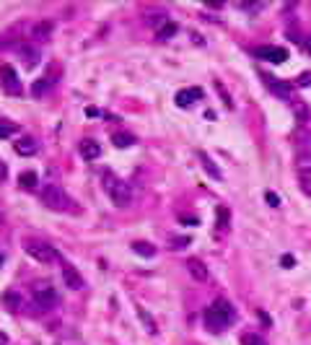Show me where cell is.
Segmentation results:
<instances>
[{"mask_svg":"<svg viewBox=\"0 0 311 345\" xmlns=\"http://www.w3.org/2000/svg\"><path fill=\"white\" fill-rule=\"evenodd\" d=\"M234 319H236V312H234V306L228 304L226 298L213 301V306L205 309V327L210 332H220L223 327H228Z\"/></svg>","mask_w":311,"mask_h":345,"instance_id":"obj_1","label":"cell"},{"mask_svg":"<svg viewBox=\"0 0 311 345\" xmlns=\"http://www.w3.org/2000/svg\"><path fill=\"white\" fill-rule=\"evenodd\" d=\"M42 203H44V208H50L55 213H73L78 208L68 198V192H65L62 187H57V184H47V187L42 189Z\"/></svg>","mask_w":311,"mask_h":345,"instance_id":"obj_2","label":"cell"},{"mask_svg":"<svg viewBox=\"0 0 311 345\" xmlns=\"http://www.w3.org/2000/svg\"><path fill=\"white\" fill-rule=\"evenodd\" d=\"M101 179H104L106 195L112 198V203H114L117 208H127V205H130V200H132V189H130V184H127V182H122L120 177H114L112 171H104Z\"/></svg>","mask_w":311,"mask_h":345,"instance_id":"obj_3","label":"cell"},{"mask_svg":"<svg viewBox=\"0 0 311 345\" xmlns=\"http://www.w3.org/2000/svg\"><path fill=\"white\" fill-rule=\"evenodd\" d=\"M24 252L31 257V260L42 262V265L60 262V252H57L52 244L42 242V239H31V236H26V239H24Z\"/></svg>","mask_w":311,"mask_h":345,"instance_id":"obj_4","label":"cell"},{"mask_svg":"<svg viewBox=\"0 0 311 345\" xmlns=\"http://www.w3.org/2000/svg\"><path fill=\"white\" fill-rule=\"evenodd\" d=\"M0 86H3L6 94H13V96L24 94V86H21V81L11 65H0Z\"/></svg>","mask_w":311,"mask_h":345,"instance_id":"obj_5","label":"cell"},{"mask_svg":"<svg viewBox=\"0 0 311 345\" xmlns=\"http://www.w3.org/2000/svg\"><path fill=\"white\" fill-rule=\"evenodd\" d=\"M57 291H55V286H50V283H39L36 288H34V301H36V306L39 309H52L55 304H57Z\"/></svg>","mask_w":311,"mask_h":345,"instance_id":"obj_6","label":"cell"},{"mask_svg":"<svg viewBox=\"0 0 311 345\" xmlns=\"http://www.w3.org/2000/svg\"><path fill=\"white\" fill-rule=\"evenodd\" d=\"M52 31H55V21L42 18V21H36V24L31 26V39L34 42H47L52 36Z\"/></svg>","mask_w":311,"mask_h":345,"instance_id":"obj_7","label":"cell"},{"mask_svg":"<svg viewBox=\"0 0 311 345\" xmlns=\"http://www.w3.org/2000/svg\"><path fill=\"white\" fill-rule=\"evenodd\" d=\"M257 55L267 62H285L288 60V50L285 47H273V45H264L257 50Z\"/></svg>","mask_w":311,"mask_h":345,"instance_id":"obj_8","label":"cell"},{"mask_svg":"<svg viewBox=\"0 0 311 345\" xmlns=\"http://www.w3.org/2000/svg\"><path fill=\"white\" fill-rule=\"evenodd\" d=\"M78 150H81V156H83L86 161H96V159L101 156V145H99L94 138H83V140L78 143Z\"/></svg>","mask_w":311,"mask_h":345,"instance_id":"obj_9","label":"cell"},{"mask_svg":"<svg viewBox=\"0 0 311 345\" xmlns=\"http://www.w3.org/2000/svg\"><path fill=\"white\" fill-rule=\"evenodd\" d=\"M197 99H203V89H184V91H176L174 101L182 106V109H187V106H192Z\"/></svg>","mask_w":311,"mask_h":345,"instance_id":"obj_10","label":"cell"},{"mask_svg":"<svg viewBox=\"0 0 311 345\" xmlns=\"http://www.w3.org/2000/svg\"><path fill=\"white\" fill-rule=\"evenodd\" d=\"M62 278H65V286L68 288H73V291H81L86 283H83V278L78 275V270L75 267H70V265H62Z\"/></svg>","mask_w":311,"mask_h":345,"instance_id":"obj_11","label":"cell"},{"mask_svg":"<svg viewBox=\"0 0 311 345\" xmlns=\"http://www.w3.org/2000/svg\"><path fill=\"white\" fill-rule=\"evenodd\" d=\"M187 267H189V275H192L195 280H200V283H203V280H208V270H205V265L200 262V260L189 257V260H187Z\"/></svg>","mask_w":311,"mask_h":345,"instance_id":"obj_12","label":"cell"},{"mask_svg":"<svg viewBox=\"0 0 311 345\" xmlns=\"http://www.w3.org/2000/svg\"><path fill=\"white\" fill-rule=\"evenodd\" d=\"M16 154H18V156H34V154H36V143H34L31 138L16 140Z\"/></svg>","mask_w":311,"mask_h":345,"instance_id":"obj_13","label":"cell"},{"mask_svg":"<svg viewBox=\"0 0 311 345\" xmlns=\"http://www.w3.org/2000/svg\"><path fill=\"white\" fill-rule=\"evenodd\" d=\"M197 159H200V161H203V166H205V171H208V174H210V177H215V179H220V169H218V166L213 164V159H210V156L205 154V150H197Z\"/></svg>","mask_w":311,"mask_h":345,"instance_id":"obj_14","label":"cell"},{"mask_svg":"<svg viewBox=\"0 0 311 345\" xmlns=\"http://www.w3.org/2000/svg\"><path fill=\"white\" fill-rule=\"evenodd\" d=\"M36 184H39V179H36L34 171H21L18 174V187L21 189H36Z\"/></svg>","mask_w":311,"mask_h":345,"instance_id":"obj_15","label":"cell"},{"mask_svg":"<svg viewBox=\"0 0 311 345\" xmlns=\"http://www.w3.org/2000/svg\"><path fill=\"white\" fill-rule=\"evenodd\" d=\"M132 252H135V254H140V257H148V260H150V257H156V247L150 244V242H132Z\"/></svg>","mask_w":311,"mask_h":345,"instance_id":"obj_16","label":"cell"},{"mask_svg":"<svg viewBox=\"0 0 311 345\" xmlns=\"http://www.w3.org/2000/svg\"><path fill=\"white\" fill-rule=\"evenodd\" d=\"M112 143L117 145V148H130V145H135V135L132 133H112Z\"/></svg>","mask_w":311,"mask_h":345,"instance_id":"obj_17","label":"cell"},{"mask_svg":"<svg viewBox=\"0 0 311 345\" xmlns=\"http://www.w3.org/2000/svg\"><path fill=\"white\" fill-rule=\"evenodd\" d=\"M21 57H24V65H26L29 70L39 65V52L31 50V47H21Z\"/></svg>","mask_w":311,"mask_h":345,"instance_id":"obj_18","label":"cell"},{"mask_svg":"<svg viewBox=\"0 0 311 345\" xmlns=\"http://www.w3.org/2000/svg\"><path fill=\"white\" fill-rule=\"evenodd\" d=\"M176 34V24H174V21H166V24L159 29V31H156V39H159V42H166V39H171Z\"/></svg>","mask_w":311,"mask_h":345,"instance_id":"obj_19","label":"cell"},{"mask_svg":"<svg viewBox=\"0 0 311 345\" xmlns=\"http://www.w3.org/2000/svg\"><path fill=\"white\" fill-rule=\"evenodd\" d=\"M262 78H264V81H267V86H270V89H273L275 94H280L283 99H288V94H291V91H288V89H285V86H283V83H278V81H275L273 75H262Z\"/></svg>","mask_w":311,"mask_h":345,"instance_id":"obj_20","label":"cell"},{"mask_svg":"<svg viewBox=\"0 0 311 345\" xmlns=\"http://www.w3.org/2000/svg\"><path fill=\"white\" fill-rule=\"evenodd\" d=\"M215 226H218V228H226V226H228V208H226V205H218V213H215Z\"/></svg>","mask_w":311,"mask_h":345,"instance_id":"obj_21","label":"cell"},{"mask_svg":"<svg viewBox=\"0 0 311 345\" xmlns=\"http://www.w3.org/2000/svg\"><path fill=\"white\" fill-rule=\"evenodd\" d=\"M138 317L143 319V325H145V330H148L150 335H156V322L150 319V314H148V312H145L143 306H138Z\"/></svg>","mask_w":311,"mask_h":345,"instance_id":"obj_22","label":"cell"},{"mask_svg":"<svg viewBox=\"0 0 311 345\" xmlns=\"http://www.w3.org/2000/svg\"><path fill=\"white\" fill-rule=\"evenodd\" d=\"M241 345H267V342H264L259 335H254V332H247L241 337Z\"/></svg>","mask_w":311,"mask_h":345,"instance_id":"obj_23","label":"cell"},{"mask_svg":"<svg viewBox=\"0 0 311 345\" xmlns=\"http://www.w3.org/2000/svg\"><path fill=\"white\" fill-rule=\"evenodd\" d=\"M298 169L303 171V174H308V171H311V154H301L298 156Z\"/></svg>","mask_w":311,"mask_h":345,"instance_id":"obj_24","label":"cell"},{"mask_svg":"<svg viewBox=\"0 0 311 345\" xmlns=\"http://www.w3.org/2000/svg\"><path fill=\"white\" fill-rule=\"evenodd\" d=\"M47 86H50V81H47V78H39V81L34 83V89H31V94H34V96H42L44 91H47Z\"/></svg>","mask_w":311,"mask_h":345,"instance_id":"obj_25","label":"cell"},{"mask_svg":"<svg viewBox=\"0 0 311 345\" xmlns=\"http://www.w3.org/2000/svg\"><path fill=\"white\" fill-rule=\"evenodd\" d=\"M18 130V125H8V122H0V138H11Z\"/></svg>","mask_w":311,"mask_h":345,"instance_id":"obj_26","label":"cell"},{"mask_svg":"<svg viewBox=\"0 0 311 345\" xmlns=\"http://www.w3.org/2000/svg\"><path fill=\"white\" fill-rule=\"evenodd\" d=\"M215 91H218L220 96H223V101H226V106H228V109H234V101H231V96H228V91L223 89V83H215Z\"/></svg>","mask_w":311,"mask_h":345,"instance_id":"obj_27","label":"cell"},{"mask_svg":"<svg viewBox=\"0 0 311 345\" xmlns=\"http://www.w3.org/2000/svg\"><path fill=\"white\" fill-rule=\"evenodd\" d=\"M187 244H189L187 236H176V239H171V242H169V247H171V249H176V247H187Z\"/></svg>","mask_w":311,"mask_h":345,"instance_id":"obj_28","label":"cell"},{"mask_svg":"<svg viewBox=\"0 0 311 345\" xmlns=\"http://www.w3.org/2000/svg\"><path fill=\"white\" fill-rule=\"evenodd\" d=\"M3 304L16 309V306H18V296H16V293H6V296H3Z\"/></svg>","mask_w":311,"mask_h":345,"instance_id":"obj_29","label":"cell"},{"mask_svg":"<svg viewBox=\"0 0 311 345\" xmlns=\"http://www.w3.org/2000/svg\"><path fill=\"white\" fill-rule=\"evenodd\" d=\"M264 200H267V205H273V208H280V198L275 195V192H267V195H264Z\"/></svg>","mask_w":311,"mask_h":345,"instance_id":"obj_30","label":"cell"},{"mask_svg":"<svg viewBox=\"0 0 311 345\" xmlns=\"http://www.w3.org/2000/svg\"><path fill=\"white\" fill-rule=\"evenodd\" d=\"M6 177H8V169H6V164H3V161H0V182H3Z\"/></svg>","mask_w":311,"mask_h":345,"instance_id":"obj_31","label":"cell"},{"mask_svg":"<svg viewBox=\"0 0 311 345\" xmlns=\"http://www.w3.org/2000/svg\"><path fill=\"white\" fill-rule=\"evenodd\" d=\"M283 265H285V267H293V257L285 254V257H283Z\"/></svg>","mask_w":311,"mask_h":345,"instance_id":"obj_32","label":"cell"},{"mask_svg":"<svg viewBox=\"0 0 311 345\" xmlns=\"http://www.w3.org/2000/svg\"><path fill=\"white\" fill-rule=\"evenodd\" d=\"M257 317H259V319H262V322H264V325H270V317H267V314H264V312H262V309H259V312H257Z\"/></svg>","mask_w":311,"mask_h":345,"instance_id":"obj_33","label":"cell"},{"mask_svg":"<svg viewBox=\"0 0 311 345\" xmlns=\"http://www.w3.org/2000/svg\"><path fill=\"white\" fill-rule=\"evenodd\" d=\"M86 114H88V117H99V109H94V106H88Z\"/></svg>","mask_w":311,"mask_h":345,"instance_id":"obj_34","label":"cell"},{"mask_svg":"<svg viewBox=\"0 0 311 345\" xmlns=\"http://www.w3.org/2000/svg\"><path fill=\"white\" fill-rule=\"evenodd\" d=\"M182 223H189V226H195V223H197V218H189V215H184V218H182Z\"/></svg>","mask_w":311,"mask_h":345,"instance_id":"obj_35","label":"cell"},{"mask_svg":"<svg viewBox=\"0 0 311 345\" xmlns=\"http://www.w3.org/2000/svg\"><path fill=\"white\" fill-rule=\"evenodd\" d=\"M8 47V39H3V36H0V50H6Z\"/></svg>","mask_w":311,"mask_h":345,"instance_id":"obj_36","label":"cell"},{"mask_svg":"<svg viewBox=\"0 0 311 345\" xmlns=\"http://www.w3.org/2000/svg\"><path fill=\"white\" fill-rule=\"evenodd\" d=\"M306 50L311 52V36H308V42H306Z\"/></svg>","mask_w":311,"mask_h":345,"instance_id":"obj_37","label":"cell"},{"mask_svg":"<svg viewBox=\"0 0 311 345\" xmlns=\"http://www.w3.org/2000/svg\"><path fill=\"white\" fill-rule=\"evenodd\" d=\"M0 223H3V213H0Z\"/></svg>","mask_w":311,"mask_h":345,"instance_id":"obj_38","label":"cell"},{"mask_svg":"<svg viewBox=\"0 0 311 345\" xmlns=\"http://www.w3.org/2000/svg\"><path fill=\"white\" fill-rule=\"evenodd\" d=\"M0 262H3V260H0Z\"/></svg>","mask_w":311,"mask_h":345,"instance_id":"obj_39","label":"cell"}]
</instances>
